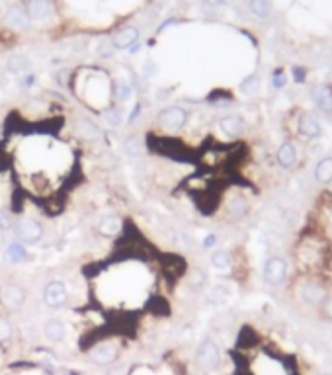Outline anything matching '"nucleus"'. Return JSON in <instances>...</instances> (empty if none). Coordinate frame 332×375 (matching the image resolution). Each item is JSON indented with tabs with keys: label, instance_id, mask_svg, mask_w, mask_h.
<instances>
[{
	"label": "nucleus",
	"instance_id": "obj_1",
	"mask_svg": "<svg viewBox=\"0 0 332 375\" xmlns=\"http://www.w3.org/2000/svg\"><path fill=\"white\" fill-rule=\"evenodd\" d=\"M196 362L203 371H215L221 364V352L217 344L211 340H203L196 350Z\"/></svg>",
	"mask_w": 332,
	"mask_h": 375
},
{
	"label": "nucleus",
	"instance_id": "obj_2",
	"mask_svg": "<svg viewBox=\"0 0 332 375\" xmlns=\"http://www.w3.org/2000/svg\"><path fill=\"white\" fill-rule=\"evenodd\" d=\"M66 301H68V289L63 282H49L43 289V303L51 309L57 307H63Z\"/></svg>",
	"mask_w": 332,
	"mask_h": 375
},
{
	"label": "nucleus",
	"instance_id": "obj_3",
	"mask_svg": "<svg viewBox=\"0 0 332 375\" xmlns=\"http://www.w3.org/2000/svg\"><path fill=\"white\" fill-rule=\"evenodd\" d=\"M188 122V113L186 110H182V108H178V106H172V108H166L158 113V123L166 127L168 131H178V129H182L184 125Z\"/></svg>",
	"mask_w": 332,
	"mask_h": 375
},
{
	"label": "nucleus",
	"instance_id": "obj_4",
	"mask_svg": "<svg viewBox=\"0 0 332 375\" xmlns=\"http://www.w3.org/2000/svg\"><path fill=\"white\" fill-rule=\"evenodd\" d=\"M16 235L18 239L26 244H35L43 239V227L33 219H23L18 223L16 227Z\"/></svg>",
	"mask_w": 332,
	"mask_h": 375
},
{
	"label": "nucleus",
	"instance_id": "obj_5",
	"mask_svg": "<svg viewBox=\"0 0 332 375\" xmlns=\"http://www.w3.org/2000/svg\"><path fill=\"white\" fill-rule=\"evenodd\" d=\"M286 274H288V264L283 258L279 256H274L270 258L264 264V279L270 284V286H277L286 279Z\"/></svg>",
	"mask_w": 332,
	"mask_h": 375
},
{
	"label": "nucleus",
	"instance_id": "obj_6",
	"mask_svg": "<svg viewBox=\"0 0 332 375\" xmlns=\"http://www.w3.org/2000/svg\"><path fill=\"white\" fill-rule=\"evenodd\" d=\"M0 301L8 307V309L16 311L20 309L26 301V293L20 286H14V284H8V286L0 287Z\"/></svg>",
	"mask_w": 332,
	"mask_h": 375
},
{
	"label": "nucleus",
	"instance_id": "obj_7",
	"mask_svg": "<svg viewBox=\"0 0 332 375\" xmlns=\"http://www.w3.org/2000/svg\"><path fill=\"white\" fill-rule=\"evenodd\" d=\"M299 133L305 139H317L321 135V122L317 118V113L313 111H305L299 118Z\"/></svg>",
	"mask_w": 332,
	"mask_h": 375
},
{
	"label": "nucleus",
	"instance_id": "obj_8",
	"mask_svg": "<svg viewBox=\"0 0 332 375\" xmlns=\"http://www.w3.org/2000/svg\"><path fill=\"white\" fill-rule=\"evenodd\" d=\"M90 358L94 360V364L110 365L117 360V348H115L113 344H100V346H96V348L92 350Z\"/></svg>",
	"mask_w": 332,
	"mask_h": 375
},
{
	"label": "nucleus",
	"instance_id": "obj_9",
	"mask_svg": "<svg viewBox=\"0 0 332 375\" xmlns=\"http://www.w3.org/2000/svg\"><path fill=\"white\" fill-rule=\"evenodd\" d=\"M4 22L12 30H26L30 26V16L20 6H12V8H8L6 16H4Z\"/></svg>",
	"mask_w": 332,
	"mask_h": 375
},
{
	"label": "nucleus",
	"instance_id": "obj_10",
	"mask_svg": "<svg viewBox=\"0 0 332 375\" xmlns=\"http://www.w3.org/2000/svg\"><path fill=\"white\" fill-rule=\"evenodd\" d=\"M137 39H139V30L129 26V28H123L113 35V47L115 49H129L133 43H137Z\"/></svg>",
	"mask_w": 332,
	"mask_h": 375
},
{
	"label": "nucleus",
	"instance_id": "obj_11",
	"mask_svg": "<svg viewBox=\"0 0 332 375\" xmlns=\"http://www.w3.org/2000/svg\"><path fill=\"white\" fill-rule=\"evenodd\" d=\"M219 127L225 135L229 137H239L244 131V123L241 115H225L219 120Z\"/></svg>",
	"mask_w": 332,
	"mask_h": 375
},
{
	"label": "nucleus",
	"instance_id": "obj_12",
	"mask_svg": "<svg viewBox=\"0 0 332 375\" xmlns=\"http://www.w3.org/2000/svg\"><path fill=\"white\" fill-rule=\"evenodd\" d=\"M277 162L279 166H283V168H293L295 162H297V149H295V145L293 143H283L279 149H277Z\"/></svg>",
	"mask_w": 332,
	"mask_h": 375
},
{
	"label": "nucleus",
	"instance_id": "obj_13",
	"mask_svg": "<svg viewBox=\"0 0 332 375\" xmlns=\"http://www.w3.org/2000/svg\"><path fill=\"white\" fill-rule=\"evenodd\" d=\"M313 98L317 102V106L321 108L322 111L326 113H332V88L322 84V86H317L315 92H313Z\"/></svg>",
	"mask_w": 332,
	"mask_h": 375
},
{
	"label": "nucleus",
	"instance_id": "obj_14",
	"mask_svg": "<svg viewBox=\"0 0 332 375\" xmlns=\"http://www.w3.org/2000/svg\"><path fill=\"white\" fill-rule=\"evenodd\" d=\"M26 12L30 20H43L49 12V0H26Z\"/></svg>",
	"mask_w": 332,
	"mask_h": 375
},
{
	"label": "nucleus",
	"instance_id": "obj_15",
	"mask_svg": "<svg viewBox=\"0 0 332 375\" xmlns=\"http://www.w3.org/2000/svg\"><path fill=\"white\" fill-rule=\"evenodd\" d=\"M43 334L47 336V340H51V342H61V340L65 338L66 329L61 320L53 319V320H47V322H45Z\"/></svg>",
	"mask_w": 332,
	"mask_h": 375
},
{
	"label": "nucleus",
	"instance_id": "obj_16",
	"mask_svg": "<svg viewBox=\"0 0 332 375\" xmlns=\"http://www.w3.org/2000/svg\"><path fill=\"white\" fill-rule=\"evenodd\" d=\"M315 178L319 184H330L332 182V158H322L317 162V168H315Z\"/></svg>",
	"mask_w": 332,
	"mask_h": 375
},
{
	"label": "nucleus",
	"instance_id": "obj_17",
	"mask_svg": "<svg viewBox=\"0 0 332 375\" xmlns=\"http://www.w3.org/2000/svg\"><path fill=\"white\" fill-rule=\"evenodd\" d=\"M248 8L256 18L264 20V18H270V14H272V2L270 0H250Z\"/></svg>",
	"mask_w": 332,
	"mask_h": 375
},
{
	"label": "nucleus",
	"instance_id": "obj_18",
	"mask_svg": "<svg viewBox=\"0 0 332 375\" xmlns=\"http://www.w3.org/2000/svg\"><path fill=\"white\" fill-rule=\"evenodd\" d=\"M98 231L102 235H106V237H110V235H115V232L122 231V219H117V217H106V219L102 221L98 225Z\"/></svg>",
	"mask_w": 332,
	"mask_h": 375
},
{
	"label": "nucleus",
	"instance_id": "obj_19",
	"mask_svg": "<svg viewBox=\"0 0 332 375\" xmlns=\"http://www.w3.org/2000/svg\"><path fill=\"white\" fill-rule=\"evenodd\" d=\"M30 68V59L26 55H14L10 57V61H8V71L10 73H23V71H28Z\"/></svg>",
	"mask_w": 332,
	"mask_h": 375
},
{
	"label": "nucleus",
	"instance_id": "obj_20",
	"mask_svg": "<svg viewBox=\"0 0 332 375\" xmlns=\"http://www.w3.org/2000/svg\"><path fill=\"white\" fill-rule=\"evenodd\" d=\"M211 264L217 270H227L231 266V254L227 250H217V252L211 254Z\"/></svg>",
	"mask_w": 332,
	"mask_h": 375
},
{
	"label": "nucleus",
	"instance_id": "obj_21",
	"mask_svg": "<svg viewBox=\"0 0 332 375\" xmlns=\"http://www.w3.org/2000/svg\"><path fill=\"white\" fill-rule=\"evenodd\" d=\"M8 258H10V262H23L26 258H28V252H26V248L22 246V243H12L8 246Z\"/></svg>",
	"mask_w": 332,
	"mask_h": 375
},
{
	"label": "nucleus",
	"instance_id": "obj_22",
	"mask_svg": "<svg viewBox=\"0 0 332 375\" xmlns=\"http://www.w3.org/2000/svg\"><path fill=\"white\" fill-rule=\"evenodd\" d=\"M258 88H260V77H258V75H252V77L244 78L243 82H241V92L246 94V96L258 92Z\"/></svg>",
	"mask_w": 332,
	"mask_h": 375
},
{
	"label": "nucleus",
	"instance_id": "obj_23",
	"mask_svg": "<svg viewBox=\"0 0 332 375\" xmlns=\"http://www.w3.org/2000/svg\"><path fill=\"white\" fill-rule=\"evenodd\" d=\"M123 151L127 156H137L141 153V139L139 137H127L123 143Z\"/></svg>",
	"mask_w": 332,
	"mask_h": 375
},
{
	"label": "nucleus",
	"instance_id": "obj_24",
	"mask_svg": "<svg viewBox=\"0 0 332 375\" xmlns=\"http://www.w3.org/2000/svg\"><path fill=\"white\" fill-rule=\"evenodd\" d=\"M115 98H117V102H127L131 98V84L125 80H117L115 82Z\"/></svg>",
	"mask_w": 332,
	"mask_h": 375
},
{
	"label": "nucleus",
	"instance_id": "obj_25",
	"mask_svg": "<svg viewBox=\"0 0 332 375\" xmlns=\"http://www.w3.org/2000/svg\"><path fill=\"white\" fill-rule=\"evenodd\" d=\"M322 297V289L317 286H305L303 287V299L307 301V303H317V301H321Z\"/></svg>",
	"mask_w": 332,
	"mask_h": 375
},
{
	"label": "nucleus",
	"instance_id": "obj_26",
	"mask_svg": "<svg viewBox=\"0 0 332 375\" xmlns=\"http://www.w3.org/2000/svg\"><path fill=\"white\" fill-rule=\"evenodd\" d=\"M225 297H227V287H225V286H217V287H213V289H211L207 301L217 305V303H221Z\"/></svg>",
	"mask_w": 332,
	"mask_h": 375
},
{
	"label": "nucleus",
	"instance_id": "obj_27",
	"mask_svg": "<svg viewBox=\"0 0 332 375\" xmlns=\"http://www.w3.org/2000/svg\"><path fill=\"white\" fill-rule=\"evenodd\" d=\"M286 82H288V78L283 75V68H276L272 73V84H274V88H283Z\"/></svg>",
	"mask_w": 332,
	"mask_h": 375
},
{
	"label": "nucleus",
	"instance_id": "obj_28",
	"mask_svg": "<svg viewBox=\"0 0 332 375\" xmlns=\"http://www.w3.org/2000/svg\"><path fill=\"white\" fill-rule=\"evenodd\" d=\"M106 122H108V125H111V127H120V123H122V113L115 110L106 111Z\"/></svg>",
	"mask_w": 332,
	"mask_h": 375
},
{
	"label": "nucleus",
	"instance_id": "obj_29",
	"mask_svg": "<svg viewBox=\"0 0 332 375\" xmlns=\"http://www.w3.org/2000/svg\"><path fill=\"white\" fill-rule=\"evenodd\" d=\"M291 77H293V80H295L297 84L305 82V78H307V68H305V66H293V68H291Z\"/></svg>",
	"mask_w": 332,
	"mask_h": 375
},
{
	"label": "nucleus",
	"instance_id": "obj_30",
	"mask_svg": "<svg viewBox=\"0 0 332 375\" xmlns=\"http://www.w3.org/2000/svg\"><path fill=\"white\" fill-rule=\"evenodd\" d=\"M12 215L8 213V211H2L0 209V231H8V229H12Z\"/></svg>",
	"mask_w": 332,
	"mask_h": 375
},
{
	"label": "nucleus",
	"instance_id": "obj_31",
	"mask_svg": "<svg viewBox=\"0 0 332 375\" xmlns=\"http://www.w3.org/2000/svg\"><path fill=\"white\" fill-rule=\"evenodd\" d=\"M322 315H324V319L332 320V295H328V297L322 301Z\"/></svg>",
	"mask_w": 332,
	"mask_h": 375
},
{
	"label": "nucleus",
	"instance_id": "obj_32",
	"mask_svg": "<svg viewBox=\"0 0 332 375\" xmlns=\"http://www.w3.org/2000/svg\"><path fill=\"white\" fill-rule=\"evenodd\" d=\"M10 334H12V329L10 324H8V320L0 319V340H6Z\"/></svg>",
	"mask_w": 332,
	"mask_h": 375
},
{
	"label": "nucleus",
	"instance_id": "obj_33",
	"mask_svg": "<svg viewBox=\"0 0 332 375\" xmlns=\"http://www.w3.org/2000/svg\"><path fill=\"white\" fill-rule=\"evenodd\" d=\"M215 241H217V237H215V235H207V237H205V241H203V246H205V248H211V246L215 244Z\"/></svg>",
	"mask_w": 332,
	"mask_h": 375
},
{
	"label": "nucleus",
	"instance_id": "obj_34",
	"mask_svg": "<svg viewBox=\"0 0 332 375\" xmlns=\"http://www.w3.org/2000/svg\"><path fill=\"white\" fill-rule=\"evenodd\" d=\"M139 111H141V104H139V106H135V110L131 111V115H129V120H127V123H133V122H135V118L139 115Z\"/></svg>",
	"mask_w": 332,
	"mask_h": 375
},
{
	"label": "nucleus",
	"instance_id": "obj_35",
	"mask_svg": "<svg viewBox=\"0 0 332 375\" xmlns=\"http://www.w3.org/2000/svg\"><path fill=\"white\" fill-rule=\"evenodd\" d=\"M33 82H35V77H33V75H28V77L22 80V86H32Z\"/></svg>",
	"mask_w": 332,
	"mask_h": 375
},
{
	"label": "nucleus",
	"instance_id": "obj_36",
	"mask_svg": "<svg viewBox=\"0 0 332 375\" xmlns=\"http://www.w3.org/2000/svg\"><path fill=\"white\" fill-rule=\"evenodd\" d=\"M321 375H328V373H321Z\"/></svg>",
	"mask_w": 332,
	"mask_h": 375
}]
</instances>
